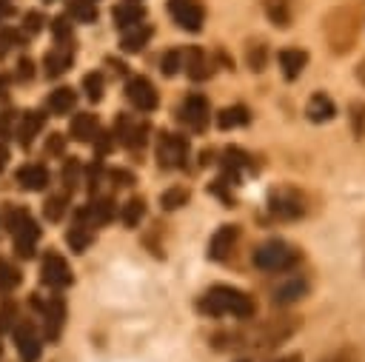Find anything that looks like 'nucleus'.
Wrapping results in <instances>:
<instances>
[{"label":"nucleus","instance_id":"1","mask_svg":"<svg viewBox=\"0 0 365 362\" xmlns=\"http://www.w3.org/2000/svg\"><path fill=\"white\" fill-rule=\"evenodd\" d=\"M297 322L294 319H271V322H262L251 331H234V333H220L214 336V345L217 348H274L279 345L282 339H288L294 333Z\"/></svg>","mask_w":365,"mask_h":362},{"label":"nucleus","instance_id":"2","mask_svg":"<svg viewBox=\"0 0 365 362\" xmlns=\"http://www.w3.org/2000/svg\"><path fill=\"white\" fill-rule=\"evenodd\" d=\"M197 311L200 314H208V316H237V319H251L257 305L254 299L240 291V288H231V285H214L208 288L200 299H197Z\"/></svg>","mask_w":365,"mask_h":362},{"label":"nucleus","instance_id":"3","mask_svg":"<svg viewBox=\"0 0 365 362\" xmlns=\"http://www.w3.org/2000/svg\"><path fill=\"white\" fill-rule=\"evenodd\" d=\"M6 228H9L11 239H14L17 257H23V259L34 257V245H37V239H40V228H37L34 217H31L26 208H14V205H11V208L6 211Z\"/></svg>","mask_w":365,"mask_h":362},{"label":"nucleus","instance_id":"4","mask_svg":"<svg viewBox=\"0 0 365 362\" xmlns=\"http://www.w3.org/2000/svg\"><path fill=\"white\" fill-rule=\"evenodd\" d=\"M251 259L259 271H288L299 262V251L285 239H265L262 245H257Z\"/></svg>","mask_w":365,"mask_h":362},{"label":"nucleus","instance_id":"5","mask_svg":"<svg viewBox=\"0 0 365 362\" xmlns=\"http://www.w3.org/2000/svg\"><path fill=\"white\" fill-rule=\"evenodd\" d=\"M188 151H191V145L180 134L163 131L160 140H157V162H160V168H185Z\"/></svg>","mask_w":365,"mask_h":362},{"label":"nucleus","instance_id":"6","mask_svg":"<svg viewBox=\"0 0 365 362\" xmlns=\"http://www.w3.org/2000/svg\"><path fill=\"white\" fill-rule=\"evenodd\" d=\"M180 123L191 131H202L208 125V100L202 94H188L182 103H180V111H177Z\"/></svg>","mask_w":365,"mask_h":362},{"label":"nucleus","instance_id":"7","mask_svg":"<svg viewBox=\"0 0 365 362\" xmlns=\"http://www.w3.org/2000/svg\"><path fill=\"white\" fill-rule=\"evenodd\" d=\"M114 217H117V205H114V200H108V197H94L91 202H86V205L77 208V214H74V219H80V222L88 225V228L106 225V222H111Z\"/></svg>","mask_w":365,"mask_h":362},{"label":"nucleus","instance_id":"8","mask_svg":"<svg viewBox=\"0 0 365 362\" xmlns=\"http://www.w3.org/2000/svg\"><path fill=\"white\" fill-rule=\"evenodd\" d=\"M40 311H43L46 339L48 342H57L60 333H63V325H66V302H63V296H46L40 302Z\"/></svg>","mask_w":365,"mask_h":362},{"label":"nucleus","instance_id":"9","mask_svg":"<svg viewBox=\"0 0 365 362\" xmlns=\"http://www.w3.org/2000/svg\"><path fill=\"white\" fill-rule=\"evenodd\" d=\"M168 11L174 17V23L185 31H200L205 11L200 6V0H168Z\"/></svg>","mask_w":365,"mask_h":362},{"label":"nucleus","instance_id":"10","mask_svg":"<svg viewBox=\"0 0 365 362\" xmlns=\"http://www.w3.org/2000/svg\"><path fill=\"white\" fill-rule=\"evenodd\" d=\"M40 279L48 288H66V285H71V268L60 254L48 251L43 257V265H40Z\"/></svg>","mask_w":365,"mask_h":362},{"label":"nucleus","instance_id":"11","mask_svg":"<svg viewBox=\"0 0 365 362\" xmlns=\"http://www.w3.org/2000/svg\"><path fill=\"white\" fill-rule=\"evenodd\" d=\"M125 97L137 111H154L157 108V91L148 77H131L125 83Z\"/></svg>","mask_w":365,"mask_h":362},{"label":"nucleus","instance_id":"12","mask_svg":"<svg viewBox=\"0 0 365 362\" xmlns=\"http://www.w3.org/2000/svg\"><path fill=\"white\" fill-rule=\"evenodd\" d=\"M14 345H17V353H20L23 362H37L40 359L43 345H40V336H37L31 322L23 319V322L14 325Z\"/></svg>","mask_w":365,"mask_h":362},{"label":"nucleus","instance_id":"13","mask_svg":"<svg viewBox=\"0 0 365 362\" xmlns=\"http://www.w3.org/2000/svg\"><path fill=\"white\" fill-rule=\"evenodd\" d=\"M71 63H74V46H71V43H63V46L46 51V57H43V71H46L48 80H54V77L66 74V71L71 68Z\"/></svg>","mask_w":365,"mask_h":362},{"label":"nucleus","instance_id":"14","mask_svg":"<svg viewBox=\"0 0 365 362\" xmlns=\"http://www.w3.org/2000/svg\"><path fill=\"white\" fill-rule=\"evenodd\" d=\"M145 134H148V125L145 123H137V120H131V117H120L117 120V125H114V137L123 143V145H128V148H140L143 143H145Z\"/></svg>","mask_w":365,"mask_h":362},{"label":"nucleus","instance_id":"15","mask_svg":"<svg viewBox=\"0 0 365 362\" xmlns=\"http://www.w3.org/2000/svg\"><path fill=\"white\" fill-rule=\"evenodd\" d=\"M268 208L274 217H282V219H297L302 214V200L294 194V191H274L268 197Z\"/></svg>","mask_w":365,"mask_h":362},{"label":"nucleus","instance_id":"16","mask_svg":"<svg viewBox=\"0 0 365 362\" xmlns=\"http://www.w3.org/2000/svg\"><path fill=\"white\" fill-rule=\"evenodd\" d=\"M237 237H240V228L237 225H220L217 231H214V237H211V242H208V257L211 259H225L228 254H231V248L237 245Z\"/></svg>","mask_w":365,"mask_h":362},{"label":"nucleus","instance_id":"17","mask_svg":"<svg viewBox=\"0 0 365 362\" xmlns=\"http://www.w3.org/2000/svg\"><path fill=\"white\" fill-rule=\"evenodd\" d=\"M182 68H185V74H188L191 80H197V83L211 74L208 57H205V51H202L200 46H188V48L182 51Z\"/></svg>","mask_w":365,"mask_h":362},{"label":"nucleus","instance_id":"18","mask_svg":"<svg viewBox=\"0 0 365 362\" xmlns=\"http://www.w3.org/2000/svg\"><path fill=\"white\" fill-rule=\"evenodd\" d=\"M17 185L26 191H43L48 185V171L40 162H29L17 168Z\"/></svg>","mask_w":365,"mask_h":362},{"label":"nucleus","instance_id":"19","mask_svg":"<svg viewBox=\"0 0 365 362\" xmlns=\"http://www.w3.org/2000/svg\"><path fill=\"white\" fill-rule=\"evenodd\" d=\"M148 40H151V26L137 23V26L123 29L120 46H123V51H125V54H137V51H143V48L148 46Z\"/></svg>","mask_w":365,"mask_h":362},{"label":"nucleus","instance_id":"20","mask_svg":"<svg viewBox=\"0 0 365 362\" xmlns=\"http://www.w3.org/2000/svg\"><path fill=\"white\" fill-rule=\"evenodd\" d=\"M305 294H308V282L302 276H291V279H285L282 285L274 288V302L277 305H291V302L302 299Z\"/></svg>","mask_w":365,"mask_h":362},{"label":"nucleus","instance_id":"21","mask_svg":"<svg viewBox=\"0 0 365 362\" xmlns=\"http://www.w3.org/2000/svg\"><path fill=\"white\" fill-rule=\"evenodd\" d=\"M277 57H279V68H282L285 80H297L302 74L305 63H308V54L299 51V48H282Z\"/></svg>","mask_w":365,"mask_h":362},{"label":"nucleus","instance_id":"22","mask_svg":"<svg viewBox=\"0 0 365 362\" xmlns=\"http://www.w3.org/2000/svg\"><path fill=\"white\" fill-rule=\"evenodd\" d=\"M305 114H308V120H311V123H328V120L336 114V108H334V103H331V97H328V94L317 91V94L308 100Z\"/></svg>","mask_w":365,"mask_h":362},{"label":"nucleus","instance_id":"23","mask_svg":"<svg viewBox=\"0 0 365 362\" xmlns=\"http://www.w3.org/2000/svg\"><path fill=\"white\" fill-rule=\"evenodd\" d=\"M111 17H114L117 29H128V26H137V23L145 20V9L137 6V3H120V6H114Z\"/></svg>","mask_w":365,"mask_h":362},{"label":"nucleus","instance_id":"24","mask_svg":"<svg viewBox=\"0 0 365 362\" xmlns=\"http://www.w3.org/2000/svg\"><path fill=\"white\" fill-rule=\"evenodd\" d=\"M74 103H77V94H74V88H68V86H60V88H54L51 94H48V100H46V108L51 111V114H68L71 108H74Z\"/></svg>","mask_w":365,"mask_h":362},{"label":"nucleus","instance_id":"25","mask_svg":"<svg viewBox=\"0 0 365 362\" xmlns=\"http://www.w3.org/2000/svg\"><path fill=\"white\" fill-rule=\"evenodd\" d=\"M40 128H43V114L40 111H26L23 117H20V125H17V140H20V145H31L34 143V137L40 134Z\"/></svg>","mask_w":365,"mask_h":362},{"label":"nucleus","instance_id":"26","mask_svg":"<svg viewBox=\"0 0 365 362\" xmlns=\"http://www.w3.org/2000/svg\"><path fill=\"white\" fill-rule=\"evenodd\" d=\"M68 134L77 140V143H88V140H94V134H97V117L94 114H77L74 120H71V128H68Z\"/></svg>","mask_w":365,"mask_h":362},{"label":"nucleus","instance_id":"27","mask_svg":"<svg viewBox=\"0 0 365 362\" xmlns=\"http://www.w3.org/2000/svg\"><path fill=\"white\" fill-rule=\"evenodd\" d=\"M248 123H251V114H248L245 105H231V108H222V111L217 114V125H220L222 131L240 128V125H248Z\"/></svg>","mask_w":365,"mask_h":362},{"label":"nucleus","instance_id":"28","mask_svg":"<svg viewBox=\"0 0 365 362\" xmlns=\"http://www.w3.org/2000/svg\"><path fill=\"white\" fill-rule=\"evenodd\" d=\"M66 242L71 245L74 254H83V251L88 248V242H91V231H88V225H83L80 219H74V225H71L68 234H66Z\"/></svg>","mask_w":365,"mask_h":362},{"label":"nucleus","instance_id":"29","mask_svg":"<svg viewBox=\"0 0 365 362\" xmlns=\"http://www.w3.org/2000/svg\"><path fill=\"white\" fill-rule=\"evenodd\" d=\"M143 217H145V202H143V197H131V200L123 205V211H120V219H123V225H128V228H137Z\"/></svg>","mask_w":365,"mask_h":362},{"label":"nucleus","instance_id":"30","mask_svg":"<svg viewBox=\"0 0 365 362\" xmlns=\"http://www.w3.org/2000/svg\"><path fill=\"white\" fill-rule=\"evenodd\" d=\"M188 188H182V185H174V188H165L163 194H160V205L165 208V211H177V208H182L185 202H188Z\"/></svg>","mask_w":365,"mask_h":362},{"label":"nucleus","instance_id":"31","mask_svg":"<svg viewBox=\"0 0 365 362\" xmlns=\"http://www.w3.org/2000/svg\"><path fill=\"white\" fill-rule=\"evenodd\" d=\"M68 14L77 23H94L97 20V6H94V0H71L68 3Z\"/></svg>","mask_w":365,"mask_h":362},{"label":"nucleus","instance_id":"32","mask_svg":"<svg viewBox=\"0 0 365 362\" xmlns=\"http://www.w3.org/2000/svg\"><path fill=\"white\" fill-rule=\"evenodd\" d=\"M17 285H20V271H17L9 259L0 257V291L6 294V291H11V288H17Z\"/></svg>","mask_w":365,"mask_h":362},{"label":"nucleus","instance_id":"33","mask_svg":"<svg viewBox=\"0 0 365 362\" xmlns=\"http://www.w3.org/2000/svg\"><path fill=\"white\" fill-rule=\"evenodd\" d=\"M83 88H86V97H88V100L100 103V100H103V74H100V71H88V74L83 77Z\"/></svg>","mask_w":365,"mask_h":362},{"label":"nucleus","instance_id":"34","mask_svg":"<svg viewBox=\"0 0 365 362\" xmlns=\"http://www.w3.org/2000/svg\"><path fill=\"white\" fill-rule=\"evenodd\" d=\"M180 68H182V51L171 48V51H165V54L160 57V71H163L165 77H174Z\"/></svg>","mask_w":365,"mask_h":362},{"label":"nucleus","instance_id":"35","mask_svg":"<svg viewBox=\"0 0 365 362\" xmlns=\"http://www.w3.org/2000/svg\"><path fill=\"white\" fill-rule=\"evenodd\" d=\"M66 202H68V197H66V194H51V197L46 200V205H43V214L54 222V219H60V217H63Z\"/></svg>","mask_w":365,"mask_h":362},{"label":"nucleus","instance_id":"36","mask_svg":"<svg viewBox=\"0 0 365 362\" xmlns=\"http://www.w3.org/2000/svg\"><path fill=\"white\" fill-rule=\"evenodd\" d=\"M23 43V34L20 31H14V29H9V26H3L0 29V57H6L14 46H20Z\"/></svg>","mask_w":365,"mask_h":362},{"label":"nucleus","instance_id":"37","mask_svg":"<svg viewBox=\"0 0 365 362\" xmlns=\"http://www.w3.org/2000/svg\"><path fill=\"white\" fill-rule=\"evenodd\" d=\"M51 34H54L57 46L71 43V23H68V17H54L51 20Z\"/></svg>","mask_w":365,"mask_h":362},{"label":"nucleus","instance_id":"38","mask_svg":"<svg viewBox=\"0 0 365 362\" xmlns=\"http://www.w3.org/2000/svg\"><path fill=\"white\" fill-rule=\"evenodd\" d=\"M80 171H83V165H80V160H66V165H63V185L66 188H74L77 182H80Z\"/></svg>","mask_w":365,"mask_h":362},{"label":"nucleus","instance_id":"39","mask_svg":"<svg viewBox=\"0 0 365 362\" xmlns=\"http://www.w3.org/2000/svg\"><path fill=\"white\" fill-rule=\"evenodd\" d=\"M17 308H14V302H3L0 305V333H6V331H11L17 322Z\"/></svg>","mask_w":365,"mask_h":362},{"label":"nucleus","instance_id":"40","mask_svg":"<svg viewBox=\"0 0 365 362\" xmlns=\"http://www.w3.org/2000/svg\"><path fill=\"white\" fill-rule=\"evenodd\" d=\"M268 17L274 20V26H288V11H285V3L282 0H268Z\"/></svg>","mask_w":365,"mask_h":362},{"label":"nucleus","instance_id":"41","mask_svg":"<svg viewBox=\"0 0 365 362\" xmlns=\"http://www.w3.org/2000/svg\"><path fill=\"white\" fill-rule=\"evenodd\" d=\"M100 180H103V160H94L86 168V185H88V191H94L100 185Z\"/></svg>","mask_w":365,"mask_h":362},{"label":"nucleus","instance_id":"42","mask_svg":"<svg viewBox=\"0 0 365 362\" xmlns=\"http://www.w3.org/2000/svg\"><path fill=\"white\" fill-rule=\"evenodd\" d=\"M43 23H46V20H43V14H40V11H29V14H26V20H23V34H29V37H31V34H37V31L43 29Z\"/></svg>","mask_w":365,"mask_h":362},{"label":"nucleus","instance_id":"43","mask_svg":"<svg viewBox=\"0 0 365 362\" xmlns=\"http://www.w3.org/2000/svg\"><path fill=\"white\" fill-rule=\"evenodd\" d=\"M248 66L254 71H262V66H265V48L262 46H251L248 48Z\"/></svg>","mask_w":365,"mask_h":362},{"label":"nucleus","instance_id":"44","mask_svg":"<svg viewBox=\"0 0 365 362\" xmlns=\"http://www.w3.org/2000/svg\"><path fill=\"white\" fill-rule=\"evenodd\" d=\"M31 77H34V63L29 57H20V63H17V80L20 83H29Z\"/></svg>","mask_w":365,"mask_h":362},{"label":"nucleus","instance_id":"45","mask_svg":"<svg viewBox=\"0 0 365 362\" xmlns=\"http://www.w3.org/2000/svg\"><path fill=\"white\" fill-rule=\"evenodd\" d=\"M351 120H354V134L362 137V134H365V105H354Z\"/></svg>","mask_w":365,"mask_h":362},{"label":"nucleus","instance_id":"46","mask_svg":"<svg viewBox=\"0 0 365 362\" xmlns=\"http://www.w3.org/2000/svg\"><path fill=\"white\" fill-rule=\"evenodd\" d=\"M111 180H114V185L125 188V185H131V182H134V174H131V171H125V168H114V171H111Z\"/></svg>","mask_w":365,"mask_h":362},{"label":"nucleus","instance_id":"47","mask_svg":"<svg viewBox=\"0 0 365 362\" xmlns=\"http://www.w3.org/2000/svg\"><path fill=\"white\" fill-rule=\"evenodd\" d=\"M11 123H14V111H3L0 114V137L3 140L11 134Z\"/></svg>","mask_w":365,"mask_h":362},{"label":"nucleus","instance_id":"48","mask_svg":"<svg viewBox=\"0 0 365 362\" xmlns=\"http://www.w3.org/2000/svg\"><path fill=\"white\" fill-rule=\"evenodd\" d=\"M63 151V137L60 134H51L48 143H46V154H60Z\"/></svg>","mask_w":365,"mask_h":362},{"label":"nucleus","instance_id":"49","mask_svg":"<svg viewBox=\"0 0 365 362\" xmlns=\"http://www.w3.org/2000/svg\"><path fill=\"white\" fill-rule=\"evenodd\" d=\"M6 162H9V148H6L3 143H0V171L6 168Z\"/></svg>","mask_w":365,"mask_h":362},{"label":"nucleus","instance_id":"50","mask_svg":"<svg viewBox=\"0 0 365 362\" xmlns=\"http://www.w3.org/2000/svg\"><path fill=\"white\" fill-rule=\"evenodd\" d=\"M277 362H302V356H299V353H291V356H282V359H277Z\"/></svg>","mask_w":365,"mask_h":362},{"label":"nucleus","instance_id":"51","mask_svg":"<svg viewBox=\"0 0 365 362\" xmlns=\"http://www.w3.org/2000/svg\"><path fill=\"white\" fill-rule=\"evenodd\" d=\"M6 88H9V80L0 74V97H6Z\"/></svg>","mask_w":365,"mask_h":362},{"label":"nucleus","instance_id":"52","mask_svg":"<svg viewBox=\"0 0 365 362\" xmlns=\"http://www.w3.org/2000/svg\"><path fill=\"white\" fill-rule=\"evenodd\" d=\"M46 3H54V0H46Z\"/></svg>","mask_w":365,"mask_h":362},{"label":"nucleus","instance_id":"53","mask_svg":"<svg viewBox=\"0 0 365 362\" xmlns=\"http://www.w3.org/2000/svg\"><path fill=\"white\" fill-rule=\"evenodd\" d=\"M128 3H134V0H128Z\"/></svg>","mask_w":365,"mask_h":362}]
</instances>
